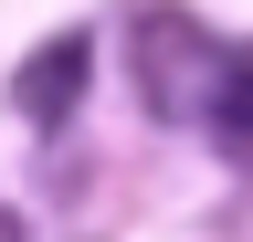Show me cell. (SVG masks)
Instances as JSON below:
<instances>
[{"label":"cell","mask_w":253,"mask_h":242,"mask_svg":"<svg viewBox=\"0 0 253 242\" xmlns=\"http://www.w3.org/2000/svg\"><path fill=\"white\" fill-rule=\"evenodd\" d=\"M126 84H137V105L158 127H201L211 84H221L211 21H190L179 0H137V11H126Z\"/></svg>","instance_id":"1"},{"label":"cell","mask_w":253,"mask_h":242,"mask_svg":"<svg viewBox=\"0 0 253 242\" xmlns=\"http://www.w3.org/2000/svg\"><path fill=\"white\" fill-rule=\"evenodd\" d=\"M84 74H95V42H84V32H53V42H42V53L21 64L11 105L32 116V127H63V116L84 105Z\"/></svg>","instance_id":"2"},{"label":"cell","mask_w":253,"mask_h":242,"mask_svg":"<svg viewBox=\"0 0 253 242\" xmlns=\"http://www.w3.org/2000/svg\"><path fill=\"white\" fill-rule=\"evenodd\" d=\"M201 127L232 147V158H253V42L221 53V84H211V116H201Z\"/></svg>","instance_id":"3"},{"label":"cell","mask_w":253,"mask_h":242,"mask_svg":"<svg viewBox=\"0 0 253 242\" xmlns=\"http://www.w3.org/2000/svg\"><path fill=\"white\" fill-rule=\"evenodd\" d=\"M0 242H21V210H11V200H0Z\"/></svg>","instance_id":"4"}]
</instances>
